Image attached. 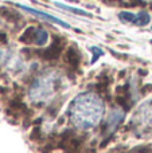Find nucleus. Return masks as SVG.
<instances>
[{
    "mask_svg": "<svg viewBox=\"0 0 152 153\" xmlns=\"http://www.w3.org/2000/svg\"><path fill=\"white\" fill-rule=\"evenodd\" d=\"M63 45H65V40L62 39V38L55 36V38H54V40H53V45L43 51L42 56H43V58H46V59L57 58V56L62 53V50H63Z\"/></svg>",
    "mask_w": 152,
    "mask_h": 153,
    "instance_id": "obj_5",
    "label": "nucleus"
},
{
    "mask_svg": "<svg viewBox=\"0 0 152 153\" xmlns=\"http://www.w3.org/2000/svg\"><path fill=\"white\" fill-rule=\"evenodd\" d=\"M65 61L72 66H78L80 63V54L75 47H69L65 53Z\"/></svg>",
    "mask_w": 152,
    "mask_h": 153,
    "instance_id": "obj_6",
    "label": "nucleus"
},
{
    "mask_svg": "<svg viewBox=\"0 0 152 153\" xmlns=\"http://www.w3.org/2000/svg\"><path fill=\"white\" fill-rule=\"evenodd\" d=\"M55 5L57 7H59V8H62V10H65V11H69V12L77 13V15H81V16H89V18L92 16L89 12H86V11H83V10H80V8H74V7H70V5H65V4H61V3H55Z\"/></svg>",
    "mask_w": 152,
    "mask_h": 153,
    "instance_id": "obj_10",
    "label": "nucleus"
},
{
    "mask_svg": "<svg viewBox=\"0 0 152 153\" xmlns=\"http://www.w3.org/2000/svg\"><path fill=\"white\" fill-rule=\"evenodd\" d=\"M57 87V78L53 73L38 76L30 87L28 95L34 102H46L54 97Z\"/></svg>",
    "mask_w": 152,
    "mask_h": 153,
    "instance_id": "obj_2",
    "label": "nucleus"
},
{
    "mask_svg": "<svg viewBox=\"0 0 152 153\" xmlns=\"http://www.w3.org/2000/svg\"><path fill=\"white\" fill-rule=\"evenodd\" d=\"M133 125L137 128H150L152 126V98L143 102L133 114Z\"/></svg>",
    "mask_w": 152,
    "mask_h": 153,
    "instance_id": "obj_3",
    "label": "nucleus"
},
{
    "mask_svg": "<svg viewBox=\"0 0 152 153\" xmlns=\"http://www.w3.org/2000/svg\"><path fill=\"white\" fill-rule=\"evenodd\" d=\"M118 19H120L123 23H135V19H136V15L132 12H128V11H123V12L118 13Z\"/></svg>",
    "mask_w": 152,
    "mask_h": 153,
    "instance_id": "obj_11",
    "label": "nucleus"
},
{
    "mask_svg": "<svg viewBox=\"0 0 152 153\" xmlns=\"http://www.w3.org/2000/svg\"><path fill=\"white\" fill-rule=\"evenodd\" d=\"M18 7H20L22 10H24V11H27V12H30V13H32V15H35V16H39V18H42V19H45V20H48V22H51V23H57V24H59V26H62V27H65V28H70V26L66 23V22H63V20H61V19H58V18H55V16H53V15H50V13H46V12H42V11H38V10H34V8H30V7H26V5H19V4H16Z\"/></svg>",
    "mask_w": 152,
    "mask_h": 153,
    "instance_id": "obj_4",
    "label": "nucleus"
},
{
    "mask_svg": "<svg viewBox=\"0 0 152 153\" xmlns=\"http://www.w3.org/2000/svg\"><path fill=\"white\" fill-rule=\"evenodd\" d=\"M92 51H93V54H94L93 59H92V63H94V62H96L104 53H102V50H101V48H98V47H92Z\"/></svg>",
    "mask_w": 152,
    "mask_h": 153,
    "instance_id": "obj_12",
    "label": "nucleus"
},
{
    "mask_svg": "<svg viewBox=\"0 0 152 153\" xmlns=\"http://www.w3.org/2000/svg\"><path fill=\"white\" fill-rule=\"evenodd\" d=\"M35 27H28L26 31L22 34V36L19 38L22 43H26V45H31L32 40H34V34H35Z\"/></svg>",
    "mask_w": 152,
    "mask_h": 153,
    "instance_id": "obj_9",
    "label": "nucleus"
},
{
    "mask_svg": "<svg viewBox=\"0 0 152 153\" xmlns=\"http://www.w3.org/2000/svg\"><path fill=\"white\" fill-rule=\"evenodd\" d=\"M72 122L80 129H92L97 126L104 116V102L93 91L78 94L69 106Z\"/></svg>",
    "mask_w": 152,
    "mask_h": 153,
    "instance_id": "obj_1",
    "label": "nucleus"
},
{
    "mask_svg": "<svg viewBox=\"0 0 152 153\" xmlns=\"http://www.w3.org/2000/svg\"><path fill=\"white\" fill-rule=\"evenodd\" d=\"M151 20V16L148 12H145V11H142V12H139L136 15V19H135V26H140V27H144L147 26L148 23H150Z\"/></svg>",
    "mask_w": 152,
    "mask_h": 153,
    "instance_id": "obj_8",
    "label": "nucleus"
},
{
    "mask_svg": "<svg viewBox=\"0 0 152 153\" xmlns=\"http://www.w3.org/2000/svg\"><path fill=\"white\" fill-rule=\"evenodd\" d=\"M47 39H48V34L46 30L43 28H37L35 30V34H34V40L32 43L37 46H45L47 43Z\"/></svg>",
    "mask_w": 152,
    "mask_h": 153,
    "instance_id": "obj_7",
    "label": "nucleus"
}]
</instances>
